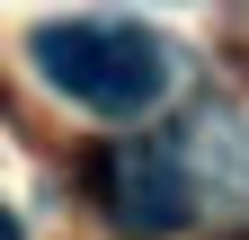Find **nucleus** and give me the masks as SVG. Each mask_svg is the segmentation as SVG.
Instances as JSON below:
<instances>
[{"label":"nucleus","instance_id":"nucleus-1","mask_svg":"<svg viewBox=\"0 0 249 240\" xmlns=\"http://www.w3.org/2000/svg\"><path fill=\"white\" fill-rule=\"evenodd\" d=\"M27 63L45 71V89H62L71 107L107 116V125L151 116L178 80V53L134 18H53L27 36Z\"/></svg>","mask_w":249,"mask_h":240},{"label":"nucleus","instance_id":"nucleus-3","mask_svg":"<svg viewBox=\"0 0 249 240\" xmlns=\"http://www.w3.org/2000/svg\"><path fill=\"white\" fill-rule=\"evenodd\" d=\"M0 240H18V214H0Z\"/></svg>","mask_w":249,"mask_h":240},{"label":"nucleus","instance_id":"nucleus-2","mask_svg":"<svg viewBox=\"0 0 249 240\" xmlns=\"http://www.w3.org/2000/svg\"><path fill=\"white\" fill-rule=\"evenodd\" d=\"M107 205L151 240L196 223V196H187V169H178L169 142H116L107 152Z\"/></svg>","mask_w":249,"mask_h":240}]
</instances>
